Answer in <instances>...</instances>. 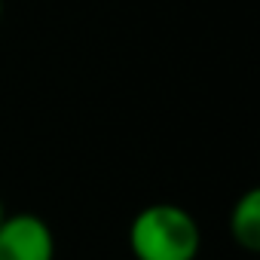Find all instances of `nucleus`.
Returning <instances> with one entry per match:
<instances>
[{"label": "nucleus", "instance_id": "obj_4", "mask_svg": "<svg viewBox=\"0 0 260 260\" xmlns=\"http://www.w3.org/2000/svg\"><path fill=\"white\" fill-rule=\"evenodd\" d=\"M7 217V208H4V199H0V220H4Z\"/></svg>", "mask_w": 260, "mask_h": 260}, {"label": "nucleus", "instance_id": "obj_3", "mask_svg": "<svg viewBox=\"0 0 260 260\" xmlns=\"http://www.w3.org/2000/svg\"><path fill=\"white\" fill-rule=\"evenodd\" d=\"M230 236L233 242L248 251L257 254L260 251V190L251 187L239 196V202L230 211Z\"/></svg>", "mask_w": 260, "mask_h": 260}, {"label": "nucleus", "instance_id": "obj_2", "mask_svg": "<svg viewBox=\"0 0 260 260\" xmlns=\"http://www.w3.org/2000/svg\"><path fill=\"white\" fill-rule=\"evenodd\" d=\"M0 260H55L52 226L31 211L0 220Z\"/></svg>", "mask_w": 260, "mask_h": 260}, {"label": "nucleus", "instance_id": "obj_1", "mask_svg": "<svg viewBox=\"0 0 260 260\" xmlns=\"http://www.w3.org/2000/svg\"><path fill=\"white\" fill-rule=\"evenodd\" d=\"M202 230L196 217L175 202H153L128 223V251L135 260H196Z\"/></svg>", "mask_w": 260, "mask_h": 260}, {"label": "nucleus", "instance_id": "obj_5", "mask_svg": "<svg viewBox=\"0 0 260 260\" xmlns=\"http://www.w3.org/2000/svg\"><path fill=\"white\" fill-rule=\"evenodd\" d=\"M0 19H4V0H0Z\"/></svg>", "mask_w": 260, "mask_h": 260}]
</instances>
